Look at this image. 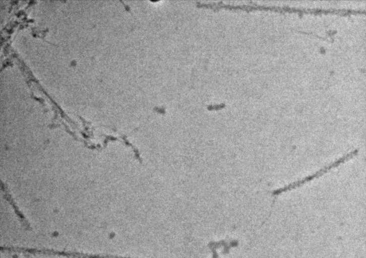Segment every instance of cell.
Segmentation results:
<instances>
[{
	"label": "cell",
	"instance_id": "obj_1",
	"mask_svg": "<svg viewBox=\"0 0 366 258\" xmlns=\"http://www.w3.org/2000/svg\"><path fill=\"white\" fill-rule=\"evenodd\" d=\"M359 152V149H355L354 150L347 153L343 156L340 157L338 159L330 163L329 164L322 167L313 174L308 175L302 178L298 179L292 183H290L283 187L278 188L274 190L272 195L274 197H277L280 194L291 191L293 189L301 187L304 184L309 183L315 179H318L319 177L325 175L332 169L337 167L341 164L347 162L351 159L356 156Z\"/></svg>",
	"mask_w": 366,
	"mask_h": 258
}]
</instances>
